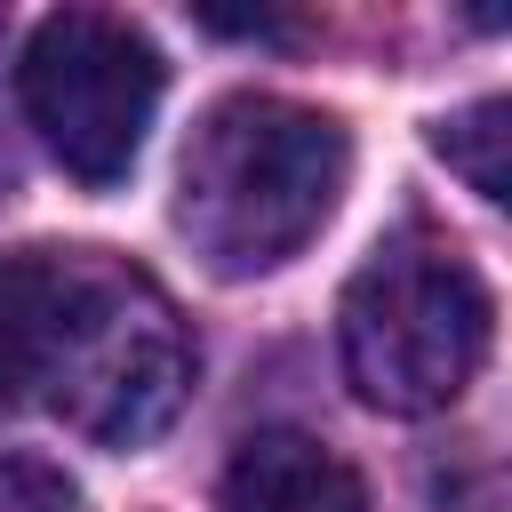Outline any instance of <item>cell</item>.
I'll return each mask as SVG.
<instances>
[{"label": "cell", "instance_id": "cell-7", "mask_svg": "<svg viewBox=\"0 0 512 512\" xmlns=\"http://www.w3.org/2000/svg\"><path fill=\"white\" fill-rule=\"evenodd\" d=\"M0 512H80V488L48 456H0Z\"/></svg>", "mask_w": 512, "mask_h": 512}, {"label": "cell", "instance_id": "cell-4", "mask_svg": "<svg viewBox=\"0 0 512 512\" xmlns=\"http://www.w3.org/2000/svg\"><path fill=\"white\" fill-rule=\"evenodd\" d=\"M160 88H168L160 48L128 16H112V8H56V16H40L32 40H24V64H16L24 120L96 192L136 168L144 128L160 112Z\"/></svg>", "mask_w": 512, "mask_h": 512}, {"label": "cell", "instance_id": "cell-5", "mask_svg": "<svg viewBox=\"0 0 512 512\" xmlns=\"http://www.w3.org/2000/svg\"><path fill=\"white\" fill-rule=\"evenodd\" d=\"M224 512H368V488L312 432H248L224 464Z\"/></svg>", "mask_w": 512, "mask_h": 512}, {"label": "cell", "instance_id": "cell-3", "mask_svg": "<svg viewBox=\"0 0 512 512\" xmlns=\"http://www.w3.org/2000/svg\"><path fill=\"white\" fill-rule=\"evenodd\" d=\"M488 320H496V304H488L480 272L464 264V248L408 224L344 288V312H336L344 376L384 416H432L480 376Z\"/></svg>", "mask_w": 512, "mask_h": 512}, {"label": "cell", "instance_id": "cell-2", "mask_svg": "<svg viewBox=\"0 0 512 512\" xmlns=\"http://www.w3.org/2000/svg\"><path fill=\"white\" fill-rule=\"evenodd\" d=\"M352 176V136L288 96H224L176 168V224L208 272L248 280L288 264L344 200Z\"/></svg>", "mask_w": 512, "mask_h": 512}, {"label": "cell", "instance_id": "cell-1", "mask_svg": "<svg viewBox=\"0 0 512 512\" xmlns=\"http://www.w3.org/2000/svg\"><path fill=\"white\" fill-rule=\"evenodd\" d=\"M192 392V336L152 272L104 248L0 256V416L56 408L96 448H144Z\"/></svg>", "mask_w": 512, "mask_h": 512}, {"label": "cell", "instance_id": "cell-8", "mask_svg": "<svg viewBox=\"0 0 512 512\" xmlns=\"http://www.w3.org/2000/svg\"><path fill=\"white\" fill-rule=\"evenodd\" d=\"M200 24H208V32H232V40H296V24H288V16H264V8H256V16H232V8H200Z\"/></svg>", "mask_w": 512, "mask_h": 512}, {"label": "cell", "instance_id": "cell-6", "mask_svg": "<svg viewBox=\"0 0 512 512\" xmlns=\"http://www.w3.org/2000/svg\"><path fill=\"white\" fill-rule=\"evenodd\" d=\"M432 152H440L488 208L512 200V104H504V96H480V104L448 112V120L432 128Z\"/></svg>", "mask_w": 512, "mask_h": 512}]
</instances>
